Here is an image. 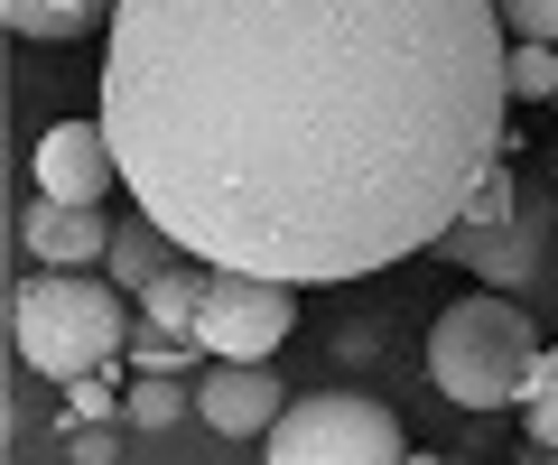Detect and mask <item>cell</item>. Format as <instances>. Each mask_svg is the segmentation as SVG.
Here are the masks:
<instances>
[{
	"label": "cell",
	"instance_id": "obj_1",
	"mask_svg": "<svg viewBox=\"0 0 558 465\" xmlns=\"http://www.w3.org/2000/svg\"><path fill=\"white\" fill-rule=\"evenodd\" d=\"M502 65L494 0H121L94 122L178 252L326 289L447 243L512 149Z\"/></svg>",
	"mask_w": 558,
	"mask_h": 465
},
{
	"label": "cell",
	"instance_id": "obj_3",
	"mask_svg": "<svg viewBox=\"0 0 558 465\" xmlns=\"http://www.w3.org/2000/svg\"><path fill=\"white\" fill-rule=\"evenodd\" d=\"M428 382L457 409H512L539 382V335L512 298H457L428 326Z\"/></svg>",
	"mask_w": 558,
	"mask_h": 465
},
{
	"label": "cell",
	"instance_id": "obj_2",
	"mask_svg": "<svg viewBox=\"0 0 558 465\" xmlns=\"http://www.w3.org/2000/svg\"><path fill=\"white\" fill-rule=\"evenodd\" d=\"M20 354L47 382H84L131 354V289L112 270H28L20 280Z\"/></svg>",
	"mask_w": 558,
	"mask_h": 465
},
{
	"label": "cell",
	"instance_id": "obj_15",
	"mask_svg": "<svg viewBox=\"0 0 558 465\" xmlns=\"http://www.w3.org/2000/svg\"><path fill=\"white\" fill-rule=\"evenodd\" d=\"M494 10H502V28H512V38L558 47V0H494Z\"/></svg>",
	"mask_w": 558,
	"mask_h": 465
},
{
	"label": "cell",
	"instance_id": "obj_14",
	"mask_svg": "<svg viewBox=\"0 0 558 465\" xmlns=\"http://www.w3.org/2000/svg\"><path fill=\"white\" fill-rule=\"evenodd\" d=\"M521 419H531L539 456H558V354H549V344H539V382H531V401H521Z\"/></svg>",
	"mask_w": 558,
	"mask_h": 465
},
{
	"label": "cell",
	"instance_id": "obj_13",
	"mask_svg": "<svg viewBox=\"0 0 558 465\" xmlns=\"http://www.w3.org/2000/svg\"><path fill=\"white\" fill-rule=\"evenodd\" d=\"M512 102H558V47H539V38H512Z\"/></svg>",
	"mask_w": 558,
	"mask_h": 465
},
{
	"label": "cell",
	"instance_id": "obj_10",
	"mask_svg": "<svg viewBox=\"0 0 558 465\" xmlns=\"http://www.w3.org/2000/svg\"><path fill=\"white\" fill-rule=\"evenodd\" d=\"M121 0H0V20H10V38H38V47H65L84 38V28H112Z\"/></svg>",
	"mask_w": 558,
	"mask_h": 465
},
{
	"label": "cell",
	"instance_id": "obj_6",
	"mask_svg": "<svg viewBox=\"0 0 558 465\" xmlns=\"http://www.w3.org/2000/svg\"><path fill=\"white\" fill-rule=\"evenodd\" d=\"M299 326V289L289 280H252V270H215L205 289V317H196V344L205 364H270Z\"/></svg>",
	"mask_w": 558,
	"mask_h": 465
},
{
	"label": "cell",
	"instance_id": "obj_7",
	"mask_svg": "<svg viewBox=\"0 0 558 465\" xmlns=\"http://www.w3.org/2000/svg\"><path fill=\"white\" fill-rule=\"evenodd\" d=\"M112 186H121V149H112V131H102V122H57L38 140V196L102 205Z\"/></svg>",
	"mask_w": 558,
	"mask_h": 465
},
{
	"label": "cell",
	"instance_id": "obj_8",
	"mask_svg": "<svg viewBox=\"0 0 558 465\" xmlns=\"http://www.w3.org/2000/svg\"><path fill=\"white\" fill-rule=\"evenodd\" d=\"M20 243H28V261H38V270H102V261H112V215H102V205L38 196L20 215Z\"/></svg>",
	"mask_w": 558,
	"mask_h": 465
},
{
	"label": "cell",
	"instance_id": "obj_5",
	"mask_svg": "<svg viewBox=\"0 0 558 465\" xmlns=\"http://www.w3.org/2000/svg\"><path fill=\"white\" fill-rule=\"evenodd\" d=\"M260 446H270V465H400L410 456L400 419L381 401H363V391H307V401H289Z\"/></svg>",
	"mask_w": 558,
	"mask_h": 465
},
{
	"label": "cell",
	"instance_id": "obj_16",
	"mask_svg": "<svg viewBox=\"0 0 558 465\" xmlns=\"http://www.w3.org/2000/svg\"><path fill=\"white\" fill-rule=\"evenodd\" d=\"M112 409H131V401H112L94 372H84V382H65V428H75V419H112Z\"/></svg>",
	"mask_w": 558,
	"mask_h": 465
},
{
	"label": "cell",
	"instance_id": "obj_11",
	"mask_svg": "<svg viewBox=\"0 0 558 465\" xmlns=\"http://www.w3.org/2000/svg\"><path fill=\"white\" fill-rule=\"evenodd\" d=\"M178 261H186V252L168 243V233H159V223H149V215L112 223V261H102V270H112V280L131 289V298H140V289H149V280H168V270H178Z\"/></svg>",
	"mask_w": 558,
	"mask_h": 465
},
{
	"label": "cell",
	"instance_id": "obj_12",
	"mask_svg": "<svg viewBox=\"0 0 558 465\" xmlns=\"http://www.w3.org/2000/svg\"><path fill=\"white\" fill-rule=\"evenodd\" d=\"M121 401H131L140 428H159V419H178V409H196V382H178V372H140Z\"/></svg>",
	"mask_w": 558,
	"mask_h": 465
},
{
	"label": "cell",
	"instance_id": "obj_17",
	"mask_svg": "<svg viewBox=\"0 0 558 465\" xmlns=\"http://www.w3.org/2000/svg\"><path fill=\"white\" fill-rule=\"evenodd\" d=\"M400 465H438V456H400Z\"/></svg>",
	"mask_w": 558,
	"mask_h": 465
},
{
	"label": "cell",
	"instance_id": "obj_4",
	"mask_svg": "<svg viewBox=\"0 0 558 465\" xmlns=\"http://www.w3.org/2000/svg\"><path fill=\"white\" fill-rule=\"evenodd\" d=\"M438 252L465 270V280H484V289H531L539 261H549V196L521 186L512 168H494V178L475 186V205L447 223Z\"/></svg>",
	"mask_w": 558,
	"mask_h": 465
},
{
	"label": "cell",
	"instance_id": "obj_18",
	"mask_svg": "<svg viewBox=\"0 0 558 465\" xmlns=\"http://www.w3.org/2000/svg\"><path fill=\"white\" fill-rule=\"evenodd\" d=\"M539 465H558V456H539Z\"/></svg>",
	"mask_w": 558,
	"mask_h": 465
},
{
	"label": "cell",
	"instance_id": "obj_9",
	"mask_svg": "<svg viewBox=\"0 0 558 465\" xmlns=\"http://www.w3.org/2000/svg\"><path fill=\"white\" fill-rule=\"evenodd\" d=\"M279 372H260V364H215V372H196V419L205 428H223V438H270V419H279Z\"/></svg>",
	"mask_w": 558,
	"mask_h": 465
}]
</instances>
